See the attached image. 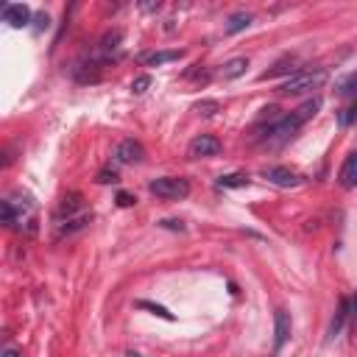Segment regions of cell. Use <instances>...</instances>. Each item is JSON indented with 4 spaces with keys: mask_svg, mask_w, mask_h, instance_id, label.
<instances>
[{
    "mask_svg": "<svg viewBox=\"0 0 357 357\" xmlns=\"http://www.w3.org/2000/svg\"><path fill=\"white\" fill-rule=\"evenodd\" d=\"M262 176L276 187H298L301 184V176L290 167H268V170H262Z\"/></svg>",
    "mask_w": 357,
    "mask_h": 357,
    "instance_id": "6",
    "label": "cell"
},
{
    "mask_svg": "<svg viewBox=\"0 0 357 357\" xmlns=\"http://www.w3.org/2000/svg\"><path fill=\"white\" fill-rule=\"evenodd\" d=\"M148 190H151L156 198H165V201H178V198H187V195H190L187 178H176V176L153 178V181L148 184Z\"/></svg>",
    "mask_w": 357,
    "mask_h": 357,
    "instance_id": "2",
    "label": "cell"
},
{
    "mask_svg": "<svg viewBox=\"0 0 357 357\" xmlns=\"http://www.w3.org/2000/svg\"><path fill=\"white\" fill-rule=\"evenodd\" d=\"M218 187H248V176L243 173H229L218 178Z\"/></svg>",
    "mask_w": 357,
    "mask_h": 357,
    "instance_id": "14",
    "label": "cell"
},
{
    "mask_svg": "<svg viewBox=\"0 0 357 357\" xmlns=\"http://www.w3.org/2000/svg\"><path fill=\"white\" fill-rule=\"evenodd\" d=\"M33 218V204H31V198H25L20 206H17V201L14 198H6L3 201V223L6 226H20V223H28Z\"/></svg>",
    "mask_w": 357,
    "mask_h": 357,
    "instance_id": "3",
    "label": "cell"
},
{
    "mask_svg": "<svg viewBox=\"0 0 357 357\" xmlns=\"http://www.w3.org/2000/svg\"><path fill=\"white\" fill-rule=\"evenodd\" d=\"M343 98H354V103H357V73L354 75H349L343 84H340V89H337Z\"/></svg>",
    "mask_w": 357,
    "mask_h": 357,
    "instance_id": "17",
    "label": "cell"
},
{
    "mask_svg": "<svg viewBox=\"0 0 357 357\" xmlns=\"http://www.w3.org/2000/svg\"><path fill=\"white\" fill-rule=\"evenodd\" d=\"M195 109H198L201 114H215V112H218V100H201Z\"/></svg>",
    "mask_w": 357,
    "mask_h": 357,
    "instance_id": "19",
    "label": "cell"
},
{
    "mask_svg": "<svg viewBox=\"0 0 357 357\" xmlns=\"http://www.w3.org/2000/svg\"><path fill=\"white\" fill-rule=\"evenodd\" d=\"M109 181H117L114 170H112V173H109V170H100V173H98V184H109Z\"/></svg>",
    "mask_w": 357,
    "mask_h": 357,
    "instance_id": "21",
    "label": "cell"
},
{
    "mask_svg": "<svg viewBox=\"0 0 357 357\" xmlns=\"http://www.w3.org/2000/svg\"><path fill=\"white\" fill-rule=\"evenodd\" d=\"M3 22H8L11 28H25L31 22V8L22 3H6L3 6Z\"/></svg>",
    "mask_w": 357,
    "mask_h": 357,
    "instance_id": "5",
    "label": "cell"
},
{
    "mask_svg": "<svg viewBox=\"0 0 357 357\" xmlns=\"http://www.w3.org/2000/svg\"><path fill=\"white\" fill-rule=\"evenodd\" d=\"M326 81V70H298L296 75H290L282 86H279V92L282 95H301V92H310V89H318L321 84Z\"/></svg>",
    "mask_w": 357,
    "mask_h": 357,
    "instance_id": "1",
    "label": "cell"
},
{
    "mask_svg": "<svg viewBox=\"0 0 357 357\" xmlns=\"http://www.w3.org/2000/svg\"><path fill=\"white\" fill-rule=\"evenodd\" d=\"M357 114V106H349V109H340V126H349Z\"/></svg>",
    "mask_w": 357,
    "mask_h": 357,
    "instance_id": "20",
    "label": "cell"
},
{
    "mask_svg": "<svg viewBox=\"0 0 357 357\" xmlns=\"http://www.w3.org/2000/svg\"><path fill=\"white\" fill-rule=\"evenodd\" d=\"M128 357H139V354H134V351H131V354H128Z\"/></svg>",
    "mask_w": 357,
    "mask_h": 357,
    "instance_id": "25",
    "label": "cell"
},
{
    "mask_svg": "<svg viewBox=\"0 0 357 357\" xmlns=\"http://www.w3.org/2000/svg\"><path fill=\"white\" fill-rule=\"evenodd\" d=\"M148 86H151V75H139V78H134V84H131V89H134L137 95H142Z\"/></svg>",
    "mask_w": 357,
    "mask_h": 357,
    "instance_id": "18",
    "label": "cell"
},
{
    "mask_svg": "<svg viewBox=\"0 0 357 357\" xmlns=\"http://www.w3.org/2000/svg\"><path fill=\"white\" fill-rule=\"evenodd\" d=\"M220 139H215L212 134H198V137H192L190 139V145H187V156H192V159H201V156H215V153H220Z\"/></svg>",
    "mask_w": 357,
    "mask_h": 357,
    "instance_id": "4",
    "label": "cell"
},
{
    "mask_svg": "<svg viewBox=\"0 0 357 357\" xmlns=\"http://www.w3.org/2000/svg\"><path fill=\"white\" fill-rule=\"evenodd\" d=\"M351 315H354V321H357V296L351 298Z\"/></svg>",
    "mask_w": 357,
    "mask_h": 357,
    "instance_id": "24",
    "label": "cell"
},
{
    "mask_svg": "<svg viewBox=\"0 0 357 357\" xmlns=\"http://www.w3.org/2000/svg\"><path fill=\"white\" fill-rule=\"evenodd\" d=\"M248 25H251V14H248V11H237V14H231L229 22H226V33H237V31H243V28H248Z\"/></svg>",
    "mask_w": 357,
    "mask_h": 357,
    "instance_id": "13",
    "label": "cell"
},
{
    "mask_svg": "<svg viewBox=\"0 0 357 357\" xmlns=\"http://www.w3.org/2000/svg\"><path fill=\"white\" fill-rule=\"evenodd\" d=\"M284 73H290V75H296V73H298L296 59H282L279 64H273L271 70H265L259 78H262V81H268V78H276V75H284Z\"/></svg>",
    "mask_w": 357,
    "mask_h": 357,
    "instance_id": "11",
    "label": "cell"
},
{
    "mask_svg": "<svg viewBox=\"0 0 357 357\" xmlns=\"http://www.w3.org/2000/svg\"><path fill=\"white\" fill-rule=\"evenodd\" d=\"M142 145L137 142V139H123L117 148H114V159L120 162V165H134V162H139L142 159Z\"/></svg>",
    "mask_w": 357,
    "mask_h": 357,
    "instance_id": "7",
    "label": "cell"
},
{
    "mask_svg": "<svg viewBox=\"0 0 357 357\" xmlns=\"http://www.w3.org/2000/svg\"><path fill=\"white\" fill-rule=\"evenodd\" d=\"M137 307H139V310H148L151 315H159V318H165V321H173V312H167L162 304H153V301H145V298H142V301H137Z\"/></svg>",
    "mask_w": 357,
    "mask_h": 357,
    "instance_id": "15",
    "label": "cell"
},
{
    "mask_svg": "<svg viewBox=\"0 0 357 357\" xmlns=\"http://www.w3.org/2000/svg\"><path fill=\"white\" fill-rule=\"evenodd\" d=\"M134 201H137V198H131L128 192H120V195H117V204H120V206H131Z\"/></svg>",
    "mask_w": 357,
    "mask_h": 357,
    "instance_id": "22",
    "label": "cell"
},
{
    "mask_svg": "<svg viewBox=\"0 0 357 357\" xmlns=\"http://www.w3.org/2000/svg\"><path fill=\"white\" fill-rule=\"evenodd\" d=\"M159 226H165V229H178V231L184 229V223H181V220H162Z\"/></svg>",
    "mask_w": 357,
    "mask_h": 357,
    "instance_id": "23",
    "label": "cell"
},
{
    "mask_svg": "<svg viewBox=\"0 0 357 357\" xmlns=\"http://www.w3.org/2000/svg\"><path fill=\"white\" fill-rule=\"evenodd\" d=\"M346 315H349V301H340V304H337V315H335V321H332V326H329V337H335V335L340 332Z\"/></svg>",
    "mask_w": 357,
    "mask_h": 357,
    "instance_id": "16",
    "label": "cell"
},
{
    "mask_svg": "<svg viewBox=\"0 0 357 357\" xmlns=\"http://www.w3.org/2000/svg\"><path fill=\"white\" fill-rule=\"evenodd\" d=\"M245 70H248V59H243V56H240V59L226 61V64L220 67V75H223V78H240Z\"/></svg>",
    "mask_w": 357,
    "mask_h": 357,
    "instance_id": "12",
    "label": "cell"
},
{
    "mask_svg": "<svg viewBox=\"0 0 357 357\" xmlns=\"http://www.w3.org/2000/svg\"><path fill=\"white\" fill-rule=\"evenodd\" d=\"M176 59H181V50H153V53L139 56V61H142V64H148V67L167 64V61H176Z\"/></svg>",
    "mask_w": 357,
    "mask_h": 357,
    "instance_id": "10",
    "label": "cell"
},
{
    "mask_svg": "<svg viewBox=\"0 0 357 357\" xmlns=\"http://www.w3.org/2000/svg\"><path fill=\"white\" fill-rule=\"evenodd\" d=\"M337 181L343 190H354L357 187V151H351L343 165H340V173H337Z\"/></svg>",
    "mask_w": 357,
    "mask_h": 357,
    "instance_id": "9",
    "label": "cell"
},
{
    "mask_svg": "<svg viewBox=\"0 0 357 357\" xmlns=\"http://www.w3.org/2000/svg\"><path fill=\"white\" fill-rule=\"evenodd\" d=\"M290 337V312L276 310L273 315V351H279Z\"/></svg>",
    "mask_w": 357,
    "mask_h": 357,
    "instance_id": "8",
    "label": "cell"
}]
</instances>
